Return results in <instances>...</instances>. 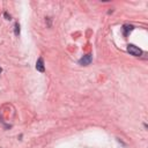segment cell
Wrapping results in <instances>:
<instances>
[{
  "label": "cell",
  "instance_id": "obj_1",
  "mask_svg": "<svg viewBox=\"0 0 148 148\" xmlns=\"http://www.w3.org/2000/svg\"><path fill=\"white\" fill-rule=\"evenodd\" d=\"M127 52H129L130 54L134 56V57H139V56L142 54V51H141L138 46H135L134 44H129V45H127Z\"/></svg>",
  "mask_w": 148,
  "mask_h": 148
},
{
  "label": "cell",
  "instance_id": "obj_2",
  "mask_svg": "<svg viewBox=\"0 0 148 148\" xmlns=\"http://www.w3.org/2000/svg\"><path fill=\"white\" fill-rule=\"evenodd\" d=\"M92 62H93V56L92 54H86L79 60V64L81 66H88Z\"/></svg>",
  "mask_w": 148,
  "mask_h": 148
},
{
  "label": "cell",
  "instance_id": "obj_3",
  "mask_svg": "<svg viewBox=\"0 0 148 148\" xmlns=\"http://www.w3.org/2000/svg\"><path fill=\"white\" fill-rule=\"evenodd\" d=\"M36 70L38 72H44L45 71V67H44V60H43V58H38L37 59V62H36Z\"/></svg>",
  "mask_w": 148,
  "mask_h": 148
},
{
  "label": "cell",
  "instance_id": "obj_4",
  "mask_svg": "<svg viewBox=\"0 0 148 148\" xmlns=\"http://www.w3.org/2000/svg\"><path fill=\"white\" fill-rule=\"evenodd\" d=\"M133 29H134V27L132 24H125V25H123V33H124L125 36H127Z\"/></svg>",
  "mask_w": 148,
  "mask_h": 148
},
{
  "label": "cell",
  "instance_id": "obj_5",
  "mask_svg": "<svg viewBox=\"0 0 148 148\" xmlns=\"http://www.w3.org/2000/svg\"><path fill=\"white\" fill-rule=\"evenodd\" d=\"M14 34H15L16 36L20 35V24H19V23H15V24H14Z\"/></svg>",
  "mask_w": 148,
  "mask_h": 148
},
{
  "label": "cell",
  "instance_id": "obj_6",
  "mask_svg": "<svg viewBox=\"0 0 148 148\" xmlns=\"http://www.w3.org/2000/svg\"><path fill=\"white\" fill-rule=\"evenodd\" d=\"M5 17L6 20H11V15H8V13H5Z\"/></svg>",
  "mask_w": 148,
  "mask_h": 148
},
{
  "label": "cell",
  "instance_id": "obj_7",
  "mask_svg": "<svg viewBox=\"0 0 148 148\" xmlns=\"http://www.w3.org/2000/svg\"><path fill=\"white\" fill-rule=\"evenodd\" d=\"M1 72H3V70H1V68H0V73H1Z\"/></svg>",
  "mask_w": 148,
  "mask_h": 148
}]
</instances>
